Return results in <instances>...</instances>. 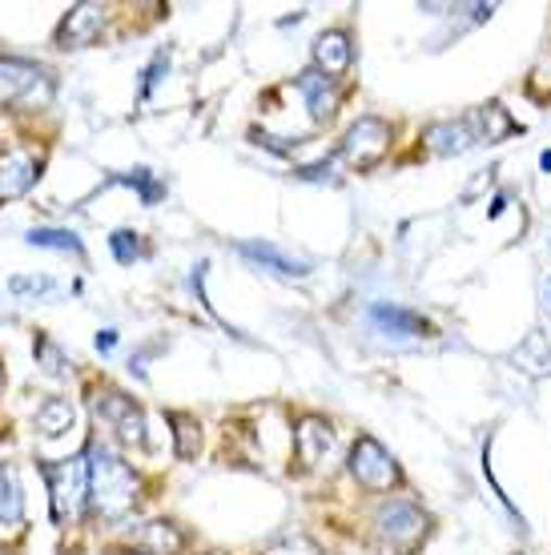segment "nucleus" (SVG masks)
<instances>
[{"label":"nucleus","instance_id":"nucleus-23","mask_svg":"<svg viewBox=\"0 0 551 555\" xmlns=\"http://www.w3.org/2000/svg\"><path fill=\"white\" fill-rule=\"evenodd\" d=\"M110 246H113V254H117V262H133V258H141V242H138V234L133 230H117V234L110 237Z\"/></svg>","mask_w":551,"mask_h":555},{"label":"nucleus","instance_id":"nucleus-26","mask_svg":"<svg viewBox=\"0 0 551 555\" xmlns=\"http://www.w3.org/2000/svg\"><path fill=\"white\" fill-rule=\"evenodd\" d=\"M270 555H318L310 543H282V547H274Z\"/></svg>","mask_w":551,"mask_h":555},{"label":"nucleus","instance_id":"nucleus-20","mask_svg":"<svg viewBox=\"0 0 551 555\" xmlns=\"http://www.w3.org/2000/svg\"><path fill=\"white\" fill-rule=\"evenodd\" d=\"M28 246H41V250H61V254H81V237L73 230H33Z\"/></svg>","mask_w":551,"mask_h":555},{"label":"nucleus","instance_id":"nucleus-8","mask_svg":"<svg viewBox=\"0 0 551 555\" xmlns=\"http://www.w3.org/2000/svg\"><path fill=\"white\" fill-rule=\"evenodd\" d=\"M101 28H105V9L101 4H73L69 16L56 28V44L61 49H85V44H93L101 37Z\"/></svg>","mask_w":551,"mask_h":555},{"label":"nucleus","instance_id":"nucleus-25","mask_svg":"<svg viewBox=\"0 0 551 555\" xmlns=\"http://www.w3.org/2000/svg\"><path fill=\"white\" fill-rule=\"evenodd\" d=\"M13 291H53V282L49 278H13Z\"/></svg>","mask_w":551,"mask_h":555},{"label":"nucleus","instance_id":"nucleus-15","mask_svg":"<svg viewBox=\"0 0 551 555\" xmlns=\"http://www.w3.org/2000/svg\"><path fill=\"white\" fill-rule=\"evenodd\" d=\"M427 145L443 157H451V153H467L475 145V133L467 121H439L427 129Z\"/></svg>","mask_w":551,"mask_h":555},{"label":"nucleus","instance_id":"nucleus-27","mask_svg":"<svg viewBox=\"0 0 551 555\" xmlns=\"http://www.w3.org/2000/svg\"><path fill=\"white\" fill-rule=\"evenodd\" d=\"M113 347H117V331H101V334H97V350H101V354H110Z\"/></svg>","mask_w":551,"mask_h":555},{"label":"nucleus","instance_id":"nucleus-10","mask_svg":"<svg viewBox=\"0 0 551 555\" xmlns=\"http://www.w3.org/2000/svg\"><path fill=\"white\" fill-rule=\"evenodd\" d=\"M355 61V49H350V37L346 33H322L315 41V69L322 77H343Z\"/></svg>","mask_w":551,"mask_h":555},{"label":"nucleus","instance_id":"nucleus-9","mask_svg":"<svg viewBox=\"0 0 551 555\" xmlns=\"http://www.w3.org/2000/svg\"><path fill=\"white\" fill-rule=\"evenodd\" d=\"M37 178H41V162H37V157H28V153H9V157L0 162V202L21 197Z\"/></svg>","mask_w":551,"mask_h":555},{"label":"nucleus","instance_id":"nucleus-16","mask_svg":"<svg viewBox=\"0 0 551 555\" xmlns=\"http://www.w3.org/2000/svg\"><path fill=\"white\" fill-rule=\"evenodd\" d=\"M25 515V495H21V483H16V472L9 463H0V528H13Z\"/></svg>","mask_w":551,"mask_h":555},{"label":"nucleus","instance_id":"nucleus-22","mask_svg":"<svg viewBox=\"0 0 551 555\" xmlns=\"http://www.w3.org/2000/svg\"><path fill=\"white\" fill-rule=\"evenodd\" d=\"M113 181H121V185H138L141 197H145V202H157V197L166 194V185H162V181H153V178H150V169H133V173H117V178H113Z\"/></svg>","mask_w":551,"mask_h":555},{"label":"nucleus","instance_id":"nucleus-12","mask_svg":"<svg viewBox=\"0 0 551 555\" xmlns=\"http://www.w3.org/2000/svg\"><path fill=\"white\" fill-rule=\"evenodd\" d=\"M298 93L306 98V109H310L315 121H326V117H334V109H338V93H334L331 77H322L318 69H306L303 77H298Z\"/></svg>","mask_w":551,"mask_h":555},{"label":"nucleus","instance_id":"nucleus-11","mask_svg":"<svg viewBox=\"0 0 551 555\" xmlns=\"http://www.w3.org/2000/svg\"><path fill=\"white\" fill-rule=\"evenodd\" d=\"M181 543H185V535H181L169 519H153V524H145V528L129 540V547L138 555H178Z\"/></svg>","mask_w":551,"mask_h":555},{"label":"nucleus","instance_id":"nucleus-4","mask_svg":"<svg viewBox=\"0 0 551 555\" xmlns=\"http://www.w3.org/2000/svg\"><path fill=\"white\" fill-rule=\"evenodd\" d=\"M350 475L359 479L367 491H390L399 483V467L379 439L371 435H359V443L350 447Z\"/></svg>","mask_w":551,"mask_h":555},{"label":"nucleus","instance_id":"nucleus-14","mask_svg":"<svg viewBox=\"0 0 551 555\" xmlns=\"http://www.w3.org/2000/svg\"><path fill=\"white\" fill-rule=\"evenodd\" d=\"M294 443H298V455H303V463H318V459L331 451L334 435H331V423L326 418H303L298 423V430H294Z\"/></svg>","mask_w":551,"mask_h":555},{"label":"nucleus","instance_id":"nucleus-7","mask_svg":"<svg viewBox=\"0 0 551 555\" xmlns=\"http://www.w3.org/2000/svg\"><path fill=\"white\" fill-rule=\"evenodd\" d=\"M374 528L383 531V540L390 543H414L427 531V515L407 500H390L374 512Z\"/></svg>","mask_w":551,"mask_h":555},{"label":"nucleus","instance_id":"nucleus-5","mask_svg":"<svg viewBox=\"0 0 551 555\" xmlns=\"http://www.w3.org/2000/svg\"><path fill=\"white\" fill-rule=\"evenodd\" d=\"M386 150H390V126H386L383 117H359L355 126L346 129V138H343L346 166L371 169L383 162Z\"/></svg>","mask_w":551,"mask_h":555},{"label":"nucleus","instance_id":"nucleus-18","mask_svg":"<svg viewBox=\"0 0 551 555\" xmlns=\"http://www.w3.org/2000/svg\"><path fill=\"white\" fill-rule=\"evenodd\" d=\"M242 254H246L249 262L270 266L274 274H286V278H306V274H310V270H306V262H294V258L278 254L274 246H266V242H242Z\"/></svg>","mask_w":551,"mask_h":555},{"label":"nucleus","instance_id":"nucleus-17","mask_svg":"<svg viewBox=\"0 0 551 555\" xmlns=\"http://www.w3.org/2000/svg\"><path fill=\"white\" fill-rule=\"evenodd\" d=\"M73 418H77V411H73L69 399H44L37 406V430H41L44 439H56V435L73 430Z\"/></svg>","mask_w":551,"mask_h":555},{"label":"nucleus","instance_id":"nucleus-6","mask_svg":"<svg viewBox=\"0 0 551 555\" xmlns=\"http://www.w3.org/2000/svg\"><path fill=\"white\" fill-rule=\"evenodd\" d=\"M93 411L121 435L125 443H138V447L145 443V418H141V411L133 406V399H125L121 390H113V387L97 390Z\"/></svg>","mask_w":551,"mask_h":555},{"label":"nucleus","instance_id":"nucleus-3","mask_svg":"<svg viewBox=\"0 0 551 555\" xmlns=\"http://www.w3.org/2000/svg\"><path fill=\"white\" fill-rule=\"evenodd\" d=\"M53 98V85L44 77V69L28 65V61H13L0 56V105H16V109H33Z\"/></svg>","mask_w":551,"mask_h":555},{"label":"nucleus","instance_id":"nucleus-24","mask_svg":"<svg viewBox=\"0 0 551 555\" xmlns=\"http://www.w3.org/2000/svg\"><path fill=\"white\" fill-rule=\"evenodd\" d=\"M162 69H169V53H157V56H153V65L145 69V89H141V93H150L153 85L162 81Z\"/></svg>","mask_w":551,"mask_h":555},{"label":"nucleus","instance_id":"nucleus-21","mask_svg":"<svg viewBox=\"0 0 551 555\" xmlns=\"http://www.w3.org/2000/svg\"><path fill=\"white\" fill-rule=\"evenodd\" d=\"M169 423H174V435H178V455L181 459L197 455V447H202V427H197L190 415H181V411H174Z\"/></svg>","mask_w":551,"mask_h":555},{"label":"nucleus","instance_id":"nucleus-28","mask_svg":"<svg viewBox=\"0 0 551 555\" xmlns=\"http://www.w3.org/2000/svg\"><path fill=\"white\" fill-rule=\"evenodd\" d=\"M539 166H543V169H548V173H551V150L543 153V157H539Z\"/></svg>","mask_w":551,"mask_h":555},{"label":"nucleus","instance_id":"nucleus-1","mask_svg":"<svg viewBox=\"0 0 551 555\" xmlns=\"http://www.w3.org/2000/svg\"><path fill=\"white\" fill-rule=\"evenodd\" d=\"M138 503V475L110 447H89V507L101 519H125Z\"/></svg>","mask_w":551,"mask_h":555},{"label":"nucleus","instance_id":"nucleus-2","mask_svg":"<svg viewBox=\"0 0 551 555\" xmlns=\"http://www.w3.org/2000/svg\"><path fill=\"white\" fill-rule=\"evenodd\" d=\"M41 475L49 483V495H53V519L61 528L77 524L85 515V503H89V455L41 463Z\"/></svg>","mask_w":551,"mask_h":555},{"label":"nucleus","instance_id":"nucleus-13","mask_svg":"<svg viewBox=\"0 0 551 555\" xmlns=\"http://www.w3.org/2000/svg\"><path fill=\"white\" fill-rule=\"evenodd\" d=\"M371 322L383 334H395V338H423V334H431L427 322L419 319V314H411V310H402V306L379 302L371 310Z\"/></svg>","mask_w":551,"mask_h":555},{"label":"nucleus","instance_id":"nucleus-19","mask_svg":"<svg viewBox=\"0 0 551 555\" xmlns=\"http://www.w3.org/2000/svg\"><path fill=\"white\" fill-rule=\"evenodd\" d=\"M475 121H479V138L483 141H499V138H508V133H515V121L508 117V109L503 105H483L479 113H475Z\"/></svg>","mask_w":551,"mask_h":555}]
</instances>
